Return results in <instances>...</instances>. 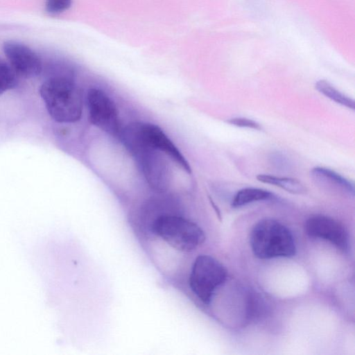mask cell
<instances>
[{
	"mask_svg": "<svg viewBox=\"0 0 355 355\" xmlns=\"http://www.w3.org/2000/svg\"><path fill=\"white\" fill-rule=\"evenodd\" d=\"M40 94L49 115L55 121L71 123L81 119L83 98L72 78L67 76L50 78L41 85Z\"/></svg>",
	"mask_w": 355,
	"mask_h": 355,
	"instance_id": "cell-1",
	"label": "cell"
},
{
	"mask_svg": "<svg viewBox=\"0 0 355 355\" xmlns=\"http://www.w3.org/2000/svg\"><path fill=\"white\" fill-rule=\"evenodd\" d=\"M250 244L254 254L262 259L291 257L296 250L289 230L272 219H263L255 224L251 232Z\"/></svg>",
	"mask_w": 355,
	"mask_h": 355,
	"instance_id": "cell-2",
	"label": "cell"
},
{
	"mask_svg": "<svg viewBox=\"0 0 355 355\" xmlns=\"http://www.w3.org/2000/svg\"><path fill=\"white\" fill-rule=\"evenodd\" d=\"M121 141L132 155L148 187L158 193L167 191L172 182L173 174L165 155L137 141Z\"/></svg>",
	"mask_w": 355,
	"mask_h": 355,
	"instance_id": "cell-3",
	"label": "cell"
},
{
	"mask_svg": "<svg viewBox=\"0 0 355 355\" xmlns=\"http://www.w3.org/2000/svg\"><path fill=\"white\" fill-rule=\"evenodd\" d=\"M152 231L172 248L182 252H191L205 240L202 230L184 217L165 214L153 221Z\"/></svg>",
	"mask_w": 355,
	"mask_h": 355,
	"instance_id": "cell-4",
	"label": "cell"
},
{
	"mask_svg": "<svg viewBox=\"0 0 355 355\" xmlns=\"http://www.w3.org/2000/svg\"><path fill=\"white\" fill-rule=\"evenodd\" d=\"M121 141L130 140L146 145L163 153L188 173L191 168L187 159L165 132L157 125L135 121L122 128L119 137Z\"/></svg>",
	"mask_w": 355,
	"mask_h": 355,
	"instance_id": "cell-5",
	"label": "cell"
},
{
	"mask_svg": "<svg viewBox=\"0 0 355 355\" xmlns=\"http://www.w3.org/2000/svg\"><path fill=\"white\" fill-rule=\"evenodd\" d=\"M227 277L223 266L209 255L198 256L192 266L189 285L195 295L205 304L212 300L216 288Z\"/></svg>",
	"mask_w": 355,
	"mask_h": 355,
	"instance_id": "cell-6",
	"label": "cell"
},
{
	"mask_svg": "<svg viewBox=\"0 0 355 355\" xmlns=\"http://www.w3.org/2000/svg\"><path fill=\"white\" fill-rule=\"evenodd\" d=\"M86 105L90 123L101 131L119 137L122 127L119 112L112 98L103 90L90 88L86 95Z\"/></svg>",
	"mask_w": 355,
	"mask_h": 355,
	"instance_id": "cell-7",
	"label": "cell"
},
{
	"mask_svg": "<svg viewBox=\"0 0 355 355\" xmlns=\"http://www.w3.org/2000/svg\"><path fill=\"white\" fill-rule=\"evenodd\" d=\"M3 51L18 76L32 78L41 73V58L35 51L23 42L6 40L3 44Z\"/></svg>",
	"mask_w": 355,
	"mask_h": 355,
	"instance_id": "cell-8",
	"label": "cell"
},
{
	"mask_svg": "<svg viewBox=\"0 0 355 355\" xmlns=\"http://www.w3.org/2000/svg\"><path fill=\"white\" fill-rule=\"evenodd\" d=\"M305 231L309 236L327 240L343 252L349 248L347 230L340 223L329 216L310 217L306 221Z\"/></svg>",
	"mask_w": 355,
	"mask_h": 355,
	"instance_id": "cell-9",
	"label": "cell"
},
{
	"mask_svg": "<svg viewBox=\"0 0 355 355\" xmlns=\"http://www.w3.org/2000/svg\"><path fill=\"white\" fill-rule=\"evenodd\" d=\"M310 176L314 183L322 187L354 195L353 182L331 169L315 166L311 170Z\"/></svg>",
	"mask_w": 355,
	"mask_h": 355,
	"instance_id": "cell-10",
	"label": "cell"
},
{
	"mask_svg": "<svg viewBox=\"0 0 355 355\" xmlns=\"http://www.w3.org/2000/svg\"><path fill=\"white\" fill-rule=\"evenodd\" d=\"M257 179L262 183L278 187L293 194H302L306 191L305 186L296 178L278 177L269 174H259Z\"/></svg>",
	"mask_w": 355,
	"mask_h": 355,
	"instance_id": "cell-11",
	"label": "cell"
},
{
	"mask_svg": "<svg viewBox=\"0 0 355 355\" xmlns=\"http://www.w3.org/2000/svg\"><path fill=\"white\" fill-rule=\"evenodd\" d=\"M273 198V193L267 190L256 187H245L240 189L235 194L232 201V207H241L254 202L270 200Z\"/></svg>",
	"mask_w": 355,
	"mask_h": 355,
	"instance_id": "cell-12",
	"label": "cell"
},
{
	"mask_svg": "<svg viewBox=\"0 0 355 355\" xmlns=\"http://www.w3.org/2000/svg\"><path fill=\"white\" fill-rule=\"evenodd\" d=\"M315 89L332 101L348 109L354 110L355 102L353 98L336 89L326 80H319L315 84Z\"/></svg>",
	"mask_w": 355,
	"mask_h": 355,
	"instance_id": "cell-13",
	"label": "cell"
},
{
	"mask_svg": "<svg viewBox=\"0 0 355 355\" xmlns=\"http://www.w3.org/2000/svg\"><path fill=\"white\" fill-rule=\"evenodd\" d=\"M17 77L10 64L0 60V96L16 87Z\"/></svg>",
	"mask_w": 355,
	"mask_h": 355,
	"instance_id": "cell-14",
	"label": "cell"
},
{
	"mask_svg": "<svg viewBox=\"0 0 355 355\" xmlns=\"http://www.w3.org/2000/svg\"><path fill=\"white\" fill-rule=\"evenodd\" d=\"M72 0H46L44 8L46 12L51 15H56L69 9Z\"/></svg>",
	"mask_w": 355,
	"mask_h": 355,
	"instance_id": "cell-15",
	"label": "cell"
},
{
	"mask_svg": "<svg viewBox=\"0 0 355 355\" xmlns=\"http://www.w3.org/2000/svg\"><path fill=\"white\" fill-rule=\"evenodd\" d=\"M260 298L257 295H254V294L250 295L248 298V317L250 318H254V317H258L259 315L263 313V302L261 300Z\"/></svg>",
	"mask_w": 355,
	"mask_h": 355,
	"instance_id": "cell-16",
	"label": "cell"
},
{
	"mask_svg": "<svg viewBox=\"0 0 355 355\" xmlns=\"http://www.w3.org/2000/svg\"><path fill=\"white\" fill-rule=\"evenodd\" d=\"M227 123L239 128H245L258 130L261 129V125L257 121L245 117L231 118L227 120Z\"/></svg>",
	"mask_w": 355,
	"mask_h": 355,
	"instance_id": "cell-17",
	"label": "cell"
}]
</instances>
